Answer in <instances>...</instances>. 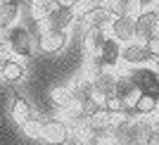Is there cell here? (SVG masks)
<instances>
[{
	"label": "cell",
	"mask_w": 159,
	"mask_h": 145,
	"mask_svg": "<svg viewBox=\"0 0 159 145\" xmlns=\"http://www.w3.org/2000/svg\"><path fill=\"white\" fill-rule=\"evenodd\" d=\"M69 45V33L62 29H50L43 26L36 33V53L45 55V57H55V55L64 53V48Z\"/></svg>",
	"instance_id": "obj_1"
},
{
	"label": "cell",
	"mask_w": 159,
	"mask_h": 145,
	"mask_svg": "<svg viewBox=\"0 0 159 145\" xmlns=\"http://www.w3.org/2000/svg\"><path fill=\"white\" fill-rule=\"evenodd\" d=\"M116 83H119V74L114 72H100L98 76H93V105L105 107V102L112 95H116Z\"/></svg>",
	"instance_id": "obj_2"
},
{
	"label": "cell",
	"mask_w": 159,
	"mask_h": 145,
	"mask_svg": "<svg viewBox=\"0 0 159 145\" xmlns=\"http://www.w3.org/2000/svg\"><path fill=\"white\" fill-rule=\"evenodd\" d=\"M116 19V12L112 10V5H90L86 12L81 14V21H83V26L86 29H100V31H107V29L112 26V21Z\"/></svg>",
	"instance_id": "obj_3"
},
{
	"label": "cell",
	"mask_w": 159,
	"mask_h": 145,
	"mask_svg": "<svg viewBox=\"0 0 159 145\" xmlns=\"http://www.w3.org/2000/svg\"><path fill=\"white\" fill-rule=\"evenodd\" d=\"M10 43H12V55L14 57H31L36 53V36L29 31L24 24H17L14 29H10Z\"/></svg>",
	"instance_id": "obj_4"
},
{
	"label": "cell",
	"mask_w": 159,
	"mask_h": 145,
	"mask_svg": "<svg viewBox=\"0 0 159 145\" xmlns=\"http://www.w3.org/2000/svg\"><path fill=\"white\" fill-rule=\"evenodd\" d=\"M43 143L45 145H66L71 140V126L60 117L43 119Z\"/></svg>",
	"instance_id": "obj_5"
},
{
	"label": "cell",
	"mask_w": 159,
	"mask_h": 145,
	"mask_svg": "<svg viewBox=\"0 0 159 145\" xmlns=\"http://www.w3.org/2000/svg\"><path fill=\"white\" fill-rule=\"evenodd\" d=\"M157 33H159V10L157 7L143 10L135 17V40L145 43V40L154 38Z\"/></svg>",
	"instance_id": "obj_6"
},
{
	"label": "cell",
	"mask_w": 159,
	"mask_h": 145,
	"mask_svg": "<svg viewBox=\"0 0 159 145\" xmlns=\"http://www.w3.org/2000/svg\"><path fill=\"white\" fill-rule=\"evenodd\" d=\"M128 74H131V79L135 81V86H138L140 93L159 98V74L154 72L152 67H135V69H131Z\"/></svg>",
	"instance_id": "obj_7"
},
{
	"label": "cell",
	"mask_w": 159,
	"mask_h": 145,
	"mask_svg": "<svg viewBox=\"0 0 159 145\" xmlns=\"http://www.w3.org/2000/svg\"><path fill=\"white\" fill-rule=\"evenodd\" d=\"M7 114H10V119L21 129L24 124H29L33 119V107L29 105L26 98H21V95L14 93V95H10V100H7Z\"/></svg>",
	"instance_id": "obj_8"
},
{
	"label": "cell",
	"mask_w": 159,
	"mask_h": 145,
	"mask_svg": "<svg viewBox=\"0 0 159 145\" xmlns=\"http://www.w3.org/2000/svg\"><path fill=\"white\" fill-rule=\"evenodd\" d=\"M109 33H112L114 40H119L121 45L133 43L135 40V19L133 17H124V14H116V19L109 26Z\"/></svg>",
	"instance_id": "obj_9"
},
{
	"label": "cell",
	"mask_w": 159,
	"mask_h": 145,
	"mask_svg": "<svg viewBox=\"0 0 159 145\" xmlns=\"http://www.w3.org/2000/svg\"><path fill=\"white\" fill-rule=\"evenodd\" d=\"M109 38L105 31H100V29H86L83 31V36H81V45H83V53L88 55L90 59L98 57V53L102 50V45H105V40Z\"/></svg>",
	"instance_id": "obj_10"
},
{
	"label": "cell",
	"mask_w": 159,
	"mask_h": 145,
	"mask_svg": "<svg viewBox=\"0 0 159 145\" xmlns=\"http://www.w3.org/2000/svg\"><path fill=\"white\" fill-rule=\"evenodd\" d=\"M121 62H124V64H131L133 69H135V67H145L147 62H150L147 50H145V43L133 40V43L124 45V50H121Z\"/></svg>",
	"instance_id": "obj_11"
},
{
	"label": "cell",
	"mask_w": 159,
	"mask_h": 145,
	"mask_svg": "<svg viewBox=\"0 0 159 145\" xmlns=\"http://www.w3.org/2000/svg\"><path fill=\"white\" fill-rule=\"evenodd\" d=\"M157 112H159V98L145 95V93H143L131 107V117H138V119H152Z\"/></svg>",
	"instance_id": "obj_12"
},
{
	"label": "cell",
	"mask_w": 159,
	"mask_h": 145,
	"mask_svg": "<svg viewBox=\"0 0 159 145\" xmlns=\"http://www.w3.org/2000/svg\"><path fill=\"white\" fill-rule=\"evenodd\" d=\"M21 17V2L19 0H12V2H5L0 5V31H10L19 24Z\"/></svg>",
	"instance_id": "obj_13"
},
{
	"label": "cell",
	"mask_w": 159,
	"mask_h": 145,
	"mask_svg": "<svg viewBox=\"0 0 159 145\" xmlns=\"http://www.w3.org/2000/svg\"><path fill=\"white\" fill-rule=\"evenodd\" d=\"M24 76H26V67H24V62L17 57H10L2 62V72H0V79L5 81V83H19V81H24Z\"/></svg>",
	"instance_id": "obj_14"
},
{
	"label": "cell",
	"mask_w": 159,
	"mask_h": 145,
	"mask_svg": "<svg viewBox=\"0 0 159 145\" xmlns=\"http://www.w3.org/2000/svg\"><path fill=\"white\" fill-rule=\"evenodd\" d=\"M48 100H50L55 107H60L62 112L69 110V107L74 105L71 86H50V88H48Z\"/></svg>",
	"instance_id": "obj_15"
},
{
	"label": "cell",
	"mask_w": 159,
	"mask_h": 145,
	"mask_svg": "<svg viewBox=\"0 0 159 145\" xmlns=\"http://www.w3.org/2000/svg\"><path fill=\"white\" fill-rule=\"evenodd\" d=\"M154 133V124L150 119H133V145H147L150 136Z\"/></svg>",
	"instance_id": "obj_16"
},
{
	"label": "cell",
	"mask_w": 159,
	"mask_h": 145,
	"mask_svg": "<svg viewBox=\"0 0 159 145\" xmlns=\"http://www.w3.org/2000/svg\"><path fill=\"white\" fill-rule=\"evenodd\" d=\"M74 19H76V17H74L71 10H60V7H57V10H55L43 24L50 26V29H62V31H66V29L74 24Z\"/></svg>",
	"instance_id": "obj_17"
},
{
	"label": "cell",
	"mask_w": 159,
	"mask_h": 145,
	"mask_svg": "<svg viewBox=\"0 0 159 145\" xmlns=\"http://www.w3.org/2000/svg\"><path fill=\"white\" fill-rule=\"evenodd\" d=\"M55 10H57V0H31V14L38 21H45Z\"/></svg>",
	"instance_id": "obj_18"
},
{
	"label": "cell",
	"mask_w": 159,
	"mask_h": 145,
	"mask_svg": "<svg viewBox=\"0 0 159 145\" xmlns=\"http://www.w3.org/2000/svg\"><path fill=\"white\" fill-rule=\"evenodd\" d=\"M112 10L116 14H124V17H138L143 12V5L140 0H112Z\"/></svg>",
	"instance_id": "obj_19"
},
{
	"label": "cell",
	"mask_w": 159,
	"mask_h": 145,
	"mask_svg": "<svg viewBox=\"0 0 159 145\" xmlns=\"http://www.w3.org/2000/svg\"><path fill=\"white\" fill-rule=\"evenodd\" d=\"M19 131L24 133V136H26L29 140H40V138H43V121L33 117L31 121H29V124H24V126H21Z\"/></svg>",
	"instance_id": "obj_20"
},
{
	"label": "cell",
	"mask_w": 159,
	"mask_h": 145,
	"mask_svg": "<svg viewBox=\"0 0 159 145\" xmlns=\"http://www.w3.org/2000/svg\"><path fill=\"white\" fill-rule=\"evenodd\" d=\"M12 57V43H10V33L7 31H0V59L5 62V59Z\"/></svg>",
	"instance_id": "obj_21"
},
{
	"label": "cell",
	"mask_w": 159,
	"mask_h": 145,
	"mask_svg": "<svg viewBox=\"0 0 159 145\" xmlns=\"http://www.w3.org/2000/svg\"><path fill=\"white\" fill-rule=\"evenodd\" d=\"M145 50H147V57H150V62H159V33L154 36V38L145 40Z\"/></svg>",
	"instance_id": "obj_22"
},
{
	"label": "cell",
	"mask_w": 159,
	"mask_h": 145,
	"mask_svg": "<svg viewBox=\"0 0 159 145\" xmlns=\"http://www.w3.org/2000/svg\"><path fill=\"white\" fill-rule=\"evenodd\" d=\"M81 2H83V0H57V7H60V10H71L74 12Z\"/></svg>",
	"instance_id": "obj_23"
},
{
	"label": "cell",
	"mask_w": 159,
	"mask_h": 145,
	"mask_svg": "<svg viewBox=\"0 0 159 145\" xmlns=\"http://www.w3.org/2000/svg\"><path fill=\"white\" fill-rule=\"evenodd\" d=\"M76 145H107V143L100 140V138H93V136H86V138H81Z\"/></svg>",
	"instance_id": "obj_24"
},
{
	"label": "cell",
	"mask_w": 159,
	"mask_h": 145,
	"mask_svg": "<svg viewBox=\"0 0 159 145\" xmlns=\"http://www.w3.org/2000/svg\"><path fill=\"white\" fill-rule=\"evenodd\" d=\"M147 145H159V133L154 131L152 136H150V140H147Z\"/></svg>",
	"instance_id": "obj_25"
},
{
	"label": "cell",
	"mask_w": 159,
	"mask_h": 145,
	"mask_svg": "<svg viewBox=\"0 0 159 145\" xmlns=\"http://www.w3.org/2000/svg\"><path fill=\"white\" fill-rule=\"evenodd\" d=\"M154 2H157V0H140L143 10H150V7H154Z\"/></svg>",
	"instance_id": "obj_26"
},
{
	"label": "cell",
	"mask_w": 159,
	"mask_h": 145,
	"mask_svg": "<svg viewBox=\"0 0 159 145\" xmlns=\"http://www.w3.org/2000/svg\"><path fill=\"white\" fill-rule=\"evenodd\" d=\"M152 124H154V131H157V133H159V117H157V119H154Z\"/></svg>",
	"instance_id": "obj_27"
},
{
	"label": "cell",
	"mask_w": 159,
	"mask_h": 145,
	"mask_svg": "<svg viewBox=\"0 0 159 145\" xmlns=\"http://www.w3.org/2000/svg\"><path fill=\"white\" fill-rule=\"evenodd\" d=\"M5 2H12V0H0V5H5Z\"/></svg>",
	"instance_id": "obj_28"
},
{
	"label": "cell",
	"mask_w": 159,
	"mask_h": 145,
	"mask_svg": "<svg viewBox=\"0 0 159 145\" xmlns=\"http://www.w3.org/2000/svg\"><path fill=\"white\" fill-rule=\"evenodd\" d=\"M0 72H2V59H0Z\"/></svg>",
	"instance_id": "obj_29"
}]
</instances>
